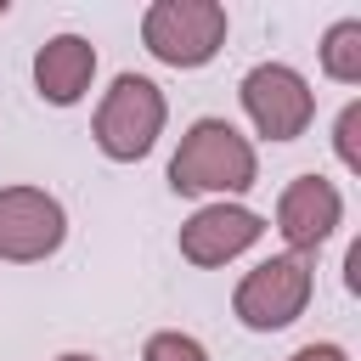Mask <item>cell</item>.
Returning <instances> with one entry per match:
<instances>
[{"label": "cell", "instance_id": "12", "mask_svg": "<svg viewBox=\"0 0 361 361\" xmlns=\"http://www.w3.org/2000/svg\"><path fill=\"white\" fill-rule=\"evenodd\" d=\"M355 135H361V102H350V107L338 113V130H333V147H338V164L361 175V141H355Z\"/></svg>", "mask_w": 361, "mask_h": 361}, {"label": "cell", "instance_id": "9", "mask_svg": "<svg viewBox=\"0 0 361 361\" xmlns=\"http://www.w3.org/2000/svg\"><path fill=\"white\" fill-rule=\"evenodd\" d=\"M96 79V45L79 34H56L34 51V85L51 107H73Z\"/></svg>", "mask_w": 361, "mask_h": 361}, {"label": "cell", "instance_id": "2", "mask_svg": "<svg viewBox=\"0 0 361 361\" xmlns=\"http://www.w3.org/2000/svg\"><path fill=\"white\" fill-rule=\"evenodd\" d=\"M164 118H169L164 90H158L147 73H118L113 90H107L102 107H96V147H102L113 164H135V158H147V152L158 147Z\"/></svg>", "mask_w": 361, "mask_h": 361}, {"label": "cell", "instance_id": "4", "mask_svg": "<svg viewBox=\"0 0 361 361\" xmlns=\"http://www.w3.org/2000/svg\"><path fill=\"white\" fill-rule=\"evenodd\" d=\"M310 293H316L310 259H299V254H271V259H259V265L237 282L231 310H237V322H243L248 333H276V327H288V322L305 316Z\"/></svg>", "mask_w": 361, "mask_h": 361}, {"label": "cell", "instance_id": "7", "mask_svg": "<svg viewBox=\"0 0 361 361\" xmlns=\"http://www.w3.org/2000/svg\"><path fill=\"white\" fill-rule=\"evenodd\" d=\"M338 226H344V197H338L333 180H322V175H293V180L282 186V197H276V231H282V243H288L299 259L316 254Z\"/></svg>", "mask_w": 361, "mask_h": 361}, {"label": "cell", "instance_id": "5", "mask_svg": "<svg viewBox=\"0 0 361 361\" xmlns=\"http://www.w3.org/2000/svg\"><path fill=\"white\" fill-rule=\"evenodd\" d=\"M237 96H243L248 124H254L265 141H293V135H305L310 118H316V90H310V79H305L299 68H288V62H259V68H248Z\"/></svg>", "mask_w": 361, "mask_h": 361}, {"label": "cell", "instance_id": "15", "mask_svg": "<svg viewBox=\"0 0 361 361\" xmlns=\"http://www.w3.org/2000/svg\"><path fill=\"white\" fill-rule=\"evenodd\" d=\"M56 361H96V355H79V350H73V355H56Z\"/></svg>", "mask_w": 361, "mask_h": 361}, {"label": "cell", "instance_id": "13", "mask_svg": "<svg viewBox=\"0 0 361 361\" xmlns=\"http://www.w3.org/2000/svg\"><path fill=\"white\" fill-rule=\"evenodd\" d=\"M288 361H350V355H344V344H305V350H293Z\"/></svg>", "mask_w": 361, "mask_h": 361}, {"label": "cell", "instance_id": "10", "mask_svg": "<svg viewBox=\"0 0 361 361\" xmlns=\"http://www.w3.org/2000/svg\"><path fill=\"white\" fill-rule=\"evenodd\" d=\"M322 73L338 85H361V23L344 17L322 34Z\"/></svg>", "mask_w": 361, "mask_h": 361}, {"label": "cell", "instance_id": "11", "mask_svg": "<svg viewBox=\"0 0 361 361\" xmlns=\"http://www.w3.org/2000/svg\"><path fill=\"white\" fill-rule=\"evenodd\" d=\"M141 361H209V350L192 338V333H152Z\"/></svg>", "mask_w": 361, "mask_h": 361}, {"label": "cell", "instance_id": "8", "mask_svg": "<svg viewBox=\"0 0 361 361\" xmlns=\"http://www.w3.org/2000/svg\"><path fill=\"white\" fill-rule=\"evenodd\" d=\"M259 231H265V220L254 209H243V203H203L180 226V254L192 265H226V259L248 254L259 243Z\"/></svg>", "mask_w": 361, "mask_h": 361}, {"label": "cell", "instance_id": "3", "mask_svg": "<svg viewBox=\"0 0 361 361\" xmlns=\"http://www.w3.org/2000/svg\"><path fill=\"white\" fill-rule=\"evenodd\" d=\"M141 39L164 68H203L226 45L220 0H152L141 17Z\"/></svg>", "mask_w": 361, "mask_h": 361}, {"label": "cell", "instance_id": "14", "mask_svg": "<svg viewBox=\"0 0 361 361\" xmlns=\"http://www.w3.org/2000/svg\"><path fill=\"white\" fill-rule=\"evenodd\" d=\"M344 282H350V293H361V243H350V259H344Z\"/></svg>", "mask_w": 361, "mask_h": 361}, {"label": "cell", "instance_id": "6", "mask_svg": "<svg viewBox=\"0 0 361 361\" xmlns=\"http://www.w3.org/2000/svg\"><path fill=\"white\" fill-rule=\"evenodd\" d=\"M68 237V214L45 186H0V259H51Z\"/></svg>", "mask_w": 361, "mask_h": 361}, {"label": "cell", "instance_id": "1", "mask_svg": "<svg viewBox=\"0 0 361 361\" xmlns=\"http://www.w3.org/2000/svg\"><path fill=\"white\" fill-rule=\"evenodd\" d=\"M259 180V158L248 147V135L226 118H197L175 158H169V186L180 197H231V192H248Z\"/></svg>", "mask_w": 361, "mask_h": 361}]
</instances>
